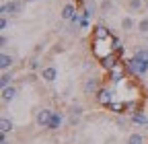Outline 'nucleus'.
Instances as JSON below:
<instances>
[{
    "mask_svg": "<svg viewBox=\"0 0 148 144\" xmlns=\"http://www.w3.org/2000/svg\"><path fill=\"white\" fill-rule=\"evenodd\" d=\"M23 6H25V0H10V2H4L0 10H2V16H6V14L16 16L23 12Z\"/></svg>",
    "mask_w": 148,
    "mask_h": 144,
    "instance_id": "nucleus-1",
    "label": "nucleus"
},
{
    "mask_svg": "<svg viewBox=\"0 0 148 144\" xmlns=\"http://www.w3.org/2000/svg\"><path fill=\"white\" fill-rule=\"evenodd\" d=\"M95 99H97V103H99V105L109 107L111 103H113V88H109V86H101L99 91H97V95H95Z\"/></svg>",
    "mask_w": 148,
    "mask_h": 144,
    "instance_id": "nucleus-2",
    "label": "nucleus"
},
{
    "mask_svg": "<svg viewBox=\"0 0 148 144\" xmlns=\"http://www.w3.org/2000/svg\"><path fill=\"white\" fill-rule=\"evenodd\" d=\"M99 88H101V78H99V76H88V78H84V84H82L84 95H97Z\"/></svg>",
    "mask_w": 148,
    "mask_h": 144,
    "instance_id": "nucleus-3",
    "label": "nucleus"
},
{
    "mask_svg": "<svg viewBox=\"0 0 148 144\" xmlns=\"http://www.w3.org/2000/svg\"><path fill=\"white\" fill-rule=\"evenodd\" d=\"M109 72V80L113 82V84H119L123 78H125V64H117L115 68H111V70H107Z\"/></svg>",
    "mask_w": 148,
    "mask_h": 144,
    "instance_id": "nucleus-4",
    "label": "nucleus"
},
{
    "mask_svg": "<svg viewBox=\"0 0 148 144\" xmlns=\"http://www.w3.org/2000/svg\"><path fill=\"white\" fill-rule=\"evenodd\" d=\"M51 115H53L51 109H39L37 115H35V123L39 125V128H47L49 121H51Z\"/></svg>",
    "mask_w": 148,
    "mask_h": 144,
    "instance_id": "nucleus-5",
    "label": "nucleus"
},
{
    "mask_svg": "<svg viewBox=\"0 0 148 144\" xmlns=\"http://www.w3.org/2000/svg\"><path fill=\"white\" fill-rule=\"evenodd\" d=\"M90 37H92V39H109L111 33H109V29H107L105 25H95V27H92Z\"/></svg>",
    "mask_w": 148,
    "mask_h": 144,
    "instance_id": "nucleus-6",
    "label": "nucleus"
},
{
    "mask_svg": "<svg viewBox=\"0 0 148 144\" xmlns=\"http://www.w3.org/2000/svg\"><path fill=\"white\" fill-rule=\"evenodd\" d=\"M41 78L45 82H53L56 78H58V68L56 66H43L41 68Z\"/></svg>",
    "mask_w": 148,
    "mask_h": 144,
    "instance_id": "nucleus-7",
    "label": "nucleus"
},
{
    "mask_svg": "<svg viewBox=\"0 0 148 144\" xmlns=\"http://www.w3.org/2000/svg\"><path fill=\"white\" fill-rule=\"evenodd\" d=\"M101 62V66L105 68V70H111V68H115L117 64H119V56L113 51V53H109V56H105L103 60H99Z\"/></svg>",
    "mask_w": 148,
    "mask_h": 144,
    "instance_id": "nucleus-8",
    "label": "nucleus"
},
{
    "mask_svg": "<svg viewBox=\"0 0 148 144\" xmlns=\"http://www.w3.org/2000/svg\"><path fill=\"white\" fill-rule=\"evenodd\" d=\"M62 121H64V115H62L60 111H53V115H51V121H49V125H47V130H51V132L60 130Z\"/></svg>",
    "mask_w": 148,
    "mask_h": 144,
    "instance_id": "nucleus-9",
    "label": "nucleus"
},
{
    "mask_svg": "<svg viewBox=\"0 0 148 144\" xmlns=\"http://www.w3.org/2000/svg\"><path fill=\"white\" fill-rule=\"evenodd\" d=\"M76 12H78V10H76V6H74L72 2H68V4L62 8V12H60V14H62V19H64V21H72V16L76 14Z\"/></svg>",
    "mask_w": 148,
    "mask_h": 144,
    "instance_id": "nucleus-10",
    "label": "nucleus"
},
{
    "mask_svg": "<svg viewBox=\"0 0 148 144\" xmlns=\"http://www.w3.org/2000/svg\"><path fill=\"white\" fill-rule=\"evenodd\" d=\"M97 8H99L97 2H92V0H86V2H84V10H82V16H84V19H90V16L97 12Z\"/></svg>",
    "mask_w": 148,
    "mask_h": 144,
    "instance_id": "nucleus-11",
    "label": "nucleus"
},
{
    "mask_svg": "<svg viewBox=\"0 0 148 144\" xmlns=\"http://www.w3.org/2000/svg\"><path fill=\"white\" fill-rule=\"evenodd\" d=\"M14 97H16V86L10 84V86H4V88H2V101H4V103H10Z\"/></svg>",
    "mask_w": 148,
    "mask_h": 144,
    "instance_id": "nucleus-12",
    "label": "nucleus"
},
{
    "mask_svg": "<svg viewBox=\"0 0 148 144\" xmlns=\"http://www.w3.org/2000/svg\"><path fill=\"white\" fill-rule=\"evenodd\" d=\"M125 144H146V138H144L140 132H132V134L127 136Z\"/></svg>",
    "mask_w": 148,
    "mask_h": 144,
    "instance_id": "nucleus-13",
    "label": "nucleus"
},
{
    "mask_svg": "<svg viewBox=\"0 0 148 144\" xmlns=\"http://www.w3.org/2000/svg\"><path fill=\"white\" fill-rule=\"evenodd\" d=\"M12 62H14L12 56H8V53H2V56H0V68H2V72L8 70V68L12 66Z\"/></svg>",
    "mask_w": 148,
    "mask_h": 144,
    "instance_id": "nucleus-14",
    "label": "nucleus"
},
{
    "mask_svg": "<svg viewBox=\"0 0 148 144\" xmlns=\"http://www.w3.org/2000/svg\"><path fill=\"white\" fill-rule=\"evenodd\" d=\"M134 27H138V23L132 19V16H123V19H121V29L123 31H132Z\"/></svg>",
    "mask_w": 148,
    "mask_h": 144,
    "instance_id": "nucleus-15",
    "label": "nucleus"
},
{
    "mask_svg": "<svg viewBox=\"0 0 148 144\" xmlns=\"http://www.w3.org/2000/svg\"><path fill=\"white\" fill-rule=\"evenodd\" d=\"M12 80H14L12 72L4 70V72H2V76H0V84H2V88H4V86H10V84H12Z\"/></svg>",
    "mask_w": 148,
    "mask_h": 144,
    "instance_id": "nucleus-16",
    "label": "nucleus"
},
{
    "mask_svg": "<svg viewBox=\"0 0 148 144\" xmlns=\"http://www.w3.org/2000/svg\"><path fill=\"white\" fill-rule=\"evenodd\" d=\"M132 121L138 123V125H148V117H146L142 111H136V113L132 115Z\"/></svg>",
    "mask_w": 148,
    "mask_h": 144,
    "instance_id": "nucleus-17",
    "label": "nucleus"
},
{
    "mask_svg": "<svg viewBox=\"0 0 148 144\" xmlns=\"http://www.w3.org/2000/svg\"><path fill=\"white\" fill-rule=\"evenodd\" d=\"M99 10L103 14H109L111 10H113V0H103V2L99 4Z\"/></svg>",
    "mask_w": 148,
    "mask_h": 144,
    "instance_id": "nucleus-18",
    "label": "nucleus"
},
{
    "mask_svg": "<svg viewBox=\"0 0 148 144\" xmlns=\"http://www.w3.org/2000/svg\"><path fill=\"white\" fill-rule=\"evenodd\" d=\"M127 8L130 10H142L144 8V0H127Z\"/></svg>",
    "mask_w": 148,
    "mask_h": 144,
    "instance_id": "nucleus-19",
    "label": "nucleus"
},
{
    "mask_svg": "<svg viewBox=\"0 0 148 144\" xmlns=\"http://www.w3.org/2000/svg\"><path fill=\"white\" fill-rule=\"evenodd\" d=\"M0 130H2L4 134H8V132L12 130V121H10L8 117H2V119H0Z\"/></svg>",
    "mask_w": 148,
    "mask_h": 144,
    "instance_id": "nucleus-20",
    "label": "nucleus"
},
{
    "mask_svg": "<svg viewBox=\"0 0 148 144\" xmlns=\"http://www.w3.org/2000/svg\"><path fill=\"white\" fill-rule=\"evenodd\" d=\"M138 31L144 33V35L148 33V16H142V19L138 21Z\"/></svg>",
    "mask_w": 148,
    "mask_h": 144,
    "instance_id": "nucleus-21",
    "label": "nucleus"
},
{
    "mask_svg": "<svg viewBox=\"0 0 148 144\" xmlns=\"http://www.w3.org/2000/svg\"><path fill=\"white\" fill-rule=\"evenodd\" d=\"M82 113H84V107H82V105H78V103H74V105L70 107V115H78V117H80Z\"/></svg>",
    "mask_w": 148,
    "mask_h": 144,
    "instance_id": "nucleus-22",
    "label": "nucleus"
},
{
    "mask_svg": "<svg viewBox=\"0 0 148 144\" xmlns=\"http://www.w3.org/2000/svg\"><path fill=\"white\" fill-rule=\"evenodd\" d=\"M134 56H136V58H142V60H148V47H144V45L138 47V49L134 51Z\"/></svg>",
    "mask_w": 148,
    "mask_h": 144,
    "instance_id": "nucleus-23",
    "label": "nucleus"
},
{
    "mask_svg": "<svg viewBox=\"0 0 148 144\" xmlns=\"http://www.w3.org/2000/svg\"><path fill=\"white\" fill-rule=\"evenodd\" d=\"M29 68H31V70H39V68H41V66H39V60L33 58V60L29 62Z\"/></svg>",
    "mask_w": 148,
    "mask_h": 144,
    "instance_id": "nucleus-24",
    "label": "nucleus"
},
{
    "mask_svg": "<svg viewBox=\"0 0 148 144\" xmlns=\"http://www.w3.org/2000/svg\"><path fill=\"white\" fill-rule=\"evenodd\" d=\"M117 125H119V128H121V130H125V125H127V119H123V117H119V119H117Z\"/></svg>",
    "mask_w": 148,
    "mask_h": 144,
    "instance_id": "nucleus-25",
    "label": "nucleus"
},
{
    "mask_svg": "<svg viewBox=\"0 0 148 144\" xmlns=\"http://www.w3.org/2000/svg\"><path fill=\"white\" fill-rule=\"evenodd\" d=\"M0 27H2V31L8 27V19H6V16H2V19H0Z\"/></svg>",
    "mask_w": 148,
    "mask_h": 144,
    "instance_id": "nucleus-26",
    "label": "nucleus"
},
{
    "mask_svg": "<svg viewBox=\"0 0 148 144\" xmlns=\"http://www.w3.org/2000/svg\"><path fill=\"white\" fill-rule=\"evenodd\" d=\"M78 119H80L78 115H70V125H76V123H78Z\"/></svg>",
    "mask_w": 148,
    "mask_h": 144,
    "instance_id": "nucleus-27",
    "label": "nucleus"
},
{
    "mask_svg": "<svg viewBox=\"0 0 148 144\" xmlns=\"http://www.w3.org/2000/svg\"><path fill=\"white\" fill-rule=\"evenodd\" d=\"M25 80H29V82H35V80H37V76H35V74H33V72H31V74H29V76H27Z\"/></svg>",
    "mask_w": 148,
    "mask_h": 144,
    "instance_id": "nucleus-28",
    "label": "nucleus"
},
{
    "mask_svg": "<svg viewBox=\"0 0 148 144\" xmlns=\"http://www.w3.org/2000/svg\"><path fill=\"white\" fill-rule=\"evenodd\" d=\"M0 43H2V47L8 45V39H6V35H2V39H0Z\"/></svg>",
    "mask_w": 148,
    "mask_h": 144,
    "instance_id": "nucleus-29",
    "label": "nucleus"
},
{
    "mask_svg": "<svg viewBox=\"0 0 148 144\" xmlns=\"http://www.w3.org/2000/svg\"><path fill=\"white\" fill-rule=\"evenodd\" d=\"M0 144H10V142H8V140H2V142H0Z\"/></svg>",
    "mask_w": 148,
    "mask_h": 144,
    "instance_id": "nucleus-30",
    "label": "nucleus"
},
{
    "mask_svg": "<svg viewBox=\"0 0 148 144\" xmlns=\"http://www.w3.org/2000/svg\"><path fill=\"white\" fill-rule=\"evenodd\" d=\"M25 2H33V0H25Z\"/></svg>",
    "mask_w": 148,
    "mask_h": 144,
    "instance_id": "nucleus-31",
    "label": "nucleus"
}]
</instances>
